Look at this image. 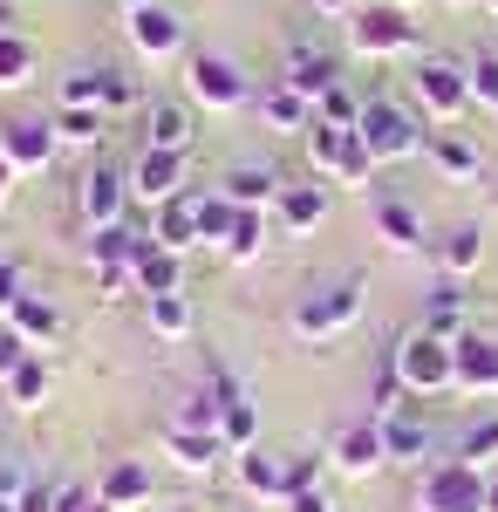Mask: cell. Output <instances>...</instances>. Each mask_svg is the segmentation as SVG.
Here are the masks:
<instances>
[{
    "instance_id": "obj_1",
    "label": "cell",
    "mask_w": 498,
    "mask_h": 512,
    "mask_svg": "<svg viewBox=\"0 0 498 512\" xmlns=\"http://www.w3.org/2000/svg\"><path fill=\"white\" fill-rule=\"evenodd\" d=\"M389 369H396L403 396H444V390H458V342H444V335L417 328V335L396 342Z\"/></svg>"
},
{
    "instance_id": "obj_2",
    "label": "cell",
    "mask_w": 498,
    "mask_h": 512,
    "mask_svg": "<svg viewBox=\"0 0 498 512\" xmlns=\"http://www.w3.org/2000/svg\"><path fill=\"white\" fill-rule=\"evenodd\" d=\"M355 137H362V151L376 158V171L383 164H403V158H423V144H430V130H423L403 103H362V123H355Z\"/></svg>"
},
{
    "instance_id": "obj_3",
    "label": "cell",
    "mask_w": 498,
    "mask_h": 512,
    "mask_svg": "<svg viewBox=\"0 0 498 512\" xmlns=\"http://www.w3.org/2000/svg\"><path fill=\"white\" fill-rule=\"evenodd\" d=\"M423 512H492V472L464 465V458H437L417 485Z\"/></svg>"
},
{
    "instance_id": "obj_4",
    "label": "cell",
    "mask_w": 498,
    "mask_h": 512,
    "mask_svg": "<svg viewBox=\"0 0 498 512\" xmlns=\"http://www.w3.org/2000/svg\"><path fill=\"white\" fill-rule=\"evenodd\" d=\"M355 315H362V274L328 280V287H307L294 301V335L301 342H328V335L355 328Z\"/></svg>"
},
{
    "instance_id": "obj_5",
    "label": "cell",
    "mask_w": 498,
    "mask_h": 512,
    "mask_svg": "<svg viewBox=\"0 0 498 512\" xmlns=\"http://www.w3.org/2000/svg\"><path fill=\"white\" fill-rule=\"evenodd\" d=\"M348 48L355 55H369V62H389V55H417V21H410V7H355L348 14Z\"/></svg>"
},
{
    "instance_id": "obj_6",
    "label": "cell",
    "mask_w": 498,
    "mask_h": 512,
    "mask_svg": "<svg viewBox=\"0 0 498 512\" xmlns=\"http://www.w3.org/2000/svg\"><path fill=\"white\" fill-rule=\"evenodd\" d=\"M239 485H246V499H267V506H287V499H301L314 492V458H267V451H239Z\"/></svg>"
},
{
    "instance_id": "obj_7",
    "label": "cell",
    "mask_w": 498,
    "mask_h": 512,
    "mask_svg": "<svg viewBox=\"0 0 498 512\" xmlns=\"http://www.w3.org/2000/svg\"><path fill=\"white\" fill-rule=\"evenodd\" d=\"M307 158L321 178H335V185H369L376 178V158L362 151V137L355 130H335V123H307Z\"/></svg>"
},
{
    "instance_id": "obj_8",
    "label": "cell",
    "mask_w": 498,
    "mask_h": 512,
    "mask_svg": "<svg viewBox=\"0 0 498 512\" xmlns=\"http://www.w3.org/2000/svg\"><path fill=\"white\" fill-rule=\"evenodd\" d=\"M410 82H417V103L437 123H458L464 110H471V69H464V62H451V55H423Z\"/></svg>"
},
{
    "instance_id": "obj_9",
    "label": "cell",
    "mask_w": 498,
    "mask_h": 512,
    "mask_svg": "<svg viewBox=\"0 0 498 512\" xmlns=\"http://www.w3.org/2000/svg\"><path fill=\"white\" fill-rule=\"evenodd\" d=\"M185 89H192V103H205V110H239V103H253L246 69H239L232 55H212V48L185 62Z\"/></svg>"
},
{
    "instance_id": "obj_10",
    "label": "cell",
    "mask_w": 498,
    "mask_h": 512,
    "mask_svg": "<svg viewBox=\"0 0 498 512\" xmlns=\"http://www.w3.org/2000/svg\"><path fill=\"white\" fill-rule=\"evenodd\" d=\"M55 123H41V117H14V123H0V164L14 171V178H35V171H48L55 164Z\"/></svg>"
},
{
    "instance_id": "obj_11",
    "label": "cell",
    "mask_w": 498,
    "mask_h": 512,
    "mask_svg": "<svg viewBox=\"0 0 498 512\" xmlns=\"http://www.w3.org/2000/svg\"><path fill=\"white\" fill-rule=\"evenodd\" d=\"M151 246V233H137V226H103V233H89V267L103 274V287H130L137 274V253Z\"/></svg>"
},
{
    "instance_id": "obj_12",
    "label": "cell",
    "mask_w": 498,
    "mask_h": 512,
    "mask_svg": "<svg viewBox=\"0 0 498 512\" xmlns=\"http://www.w3.org/2000/svg\"><path fill=\"white\" fill-rule=\"evenodd\" d=\"M123 198H130V178H116L110 164H89L76 185V212L89 233H103V226H116L123 219Z\"/></svg>"
},
{
    "instance_id": "obj_13",
    "label": "cell",
    "mask_w": 498,
    "mask_h": 512,
    "mask_svg": "<svg viewBox=\"0 0 498 512\" xmlns=\"http://www.w3.org/2000/svg\"><path fill=\"white\" fill-rule=\"evenodd\" d=\"M62 103H76V110H130L137 103V82L123 76V69H76V76L62 82Z\"/></svg>"
},
{
    "instance_id": "obj_14",
    "label": "cell",
    "mask_w": 498,
    "mask_h": 512,
    "mask_svg": "<svg viewBox=\"0 0 498 512\" xmlns=\"http://www.w3.org/2000/svg\"><path fill=\"white\" fill-rule=\"evenodd\" d=\"M383 424V465H423L430 458V444H437V424L423 417V410H389V417H376Z\"/></svg>"
},
{
    "instance_id": "obj_15",
    "label": "cell",
    "mask_w": 498,
    "mask_h": 512,
    "mask_svg": "<svg viewBox=\"0 0 498 512\" xmlns=\"http://www.w3.org/2000/svg\"><path fill=\"white\" fill-rule=\"evenodd\" d=\"M130 41H137L144 62H171V55H185V21H178L164 0H151V7L130 14Z\"/></svg>"
},
{
    "instance_id": "obj_16",
    "label": "cell",
    "mask_w": 498,
    "mask_h": 512,
    "mask_svg": "<svg viewBox=\"0 0 498 512\" xmlns=\"http://www.w3.org/2000/svg\"><path fill=\"white\" fill-rule=\"evenodd\" d=\"M280 82L301 89L307 103H321L328 89H342V62H335L328 48H314V41H294V48H287V76Z\"/></svg>"
},
{
    "instance_id": "obj_17",
    "label": "cell",
    "mask_w": 498,
    "mask_h": 512,
    "mask_svg": "<svg viewBox=\"0 0 498 512\" xmlns=\"http://www.w3.org/2000/svg\"><path fill=\"white\" fill-rule=\"evenodd\" d=\"M130 192L157 212L164 198L185 192V158H178V151H151V144H144V158H137V171H130Z\"/></svg>"
},
{
    "instance_id": "obj_18",
    "label": "cell",
    "mask_w": 498,
    "mask_h": 512,
    "mask_svg": "<svg viewBox=\"0 0 498 512\" xmlns=\"http://www.w3.org/2000/svg\"><path fill=\"white\" fill-rule=\"evenodd\" d=\"M369 212H376V233H383L396 253H423V246H430V233H423V219H417V205H410V198L376 192V198H369Z\"/></svg>"
},
{
    "instance_id": "obj_19",
    "label": "cell",
    "mask_w": 498,
    "mask_h": 512,
    "mask_svg": "<svg viewBox=\"0 0 498 512\" xmlns=\"http://www.w3.org/2000/svg\"><path fill=\"white\" fill-rule=\"evenodd\" d=\"M144 233L157 239V246H171V253H192L198 246V192H178V198H164L151 212V226Z\"/></svg>"
},
{
    "instance_id": "obj_20",
    "label": "cell",
    "mask_w": 498,
    "mask_h": 512,
    "mask_svg": "<svg viewBox=\"0 0 498 512\" xmlns=\"http://www.w3.org/2000/svg\"><path fill=\"white\" fill-rule=\"evenodd\" d=\"M458 396H478V403L498 396V342H478V335L458 342Z\"/></svg>"
},
{
    "instance_id": "obj_21",
    "label": "cell",
    "mask_w": 498,
    "mask_h": 512,
    "mask_svg": "<svg viewBox=\"0 0 498 512\" xmlns=\"http://www.w3.org/2000/svg\"><path fill=\"white\" fill-rule=\"evenodd\" d=\"M328 185H280V198H273V212H280V226L301 239V233H314L321 219H328Z\"/></svg>"
},
{
    "instance_id": "obj_22",
    "label": "cell",
    "mask_w": 498,
    "mask_h": 512,
    "mask_svg": "<svg viewBox=\"0 0 498 512\" xmlns=\"http://www.w3.org/2000/svg\"><path fill=\"white\" fill-rule=\"evenodd\" d=\"M164 451H171V465H185V472H212L219 458H232L219 431H185V424H164Z\"/></svg>"
},
{
    "instance_id": "obj_23",
    "label": "cell",
    "mask_w": 498,
    "mask_h": 512,
    "mask_svg": "<svg viewBox=\"0 0 498 512\" xmlns=\"http://www.w3.org/2000/svg\"><path fill=\"white\" fill-rule=\"evenodd\" d=\"M335 465H342L348 478H369L376 465H383V424H376V417L348 424V431L335 437Z\"/></svg>"
},
{
    "instance_id": "obj_24",
    "label": "cell",
    "mask_w": 498,
    "mask_h": 512,
    "mask_svg": "<svg viewBox=\"0 0 498 512\" xmlns=\"http://www.w3.org/2000/svg\"><path fill=\"white\" fill-rule=\"evenodd\" d=\"M178 260H185V253H171V246H144V253H137V274H130V287H137V294H144V301H151V294H185V267H178Z\"/></svg>"
},
{
    "instance_id": "obj_25",
    "label": "cell",
    "mask_w": 498,
    "mask_h": 512,
    "mask_svg": "<svg viewBox=\"0 0 498 512\" xmlns=\"http://www.w3.org/2000/svg\"><path fill=\"white\" fill-rule=\"evenodd\" d=\"M157 485H151V465H137V458H116L110 472H103V485H96V499L116 512H137L144 499H151Z\"/></svg>"
},
{
    "instance_id": "obj_26",
    "label": "cell",
    "mask_w": 498,
    "mask_h": 512,
    "mask_svg": "<svg viewBox=\"0 0 498 512\" xmlns=\"http://www.w3.org/2000/svg\"><path fill=\"white\" fill-rule=\"evenodd\" d=\"M7 328H14L28 349H48V342L62 335V315H55V301H41V294H21V301L7 308Z\"/></svg>"
},
{
    "instance_id": "obj_27",
    "label": "cell",
    "mask_w": 498,
    "mask_h": 512,
    "mask_svg": "<svg viewBox=\"0 0 498 512\" xmlns=\"http://www.w3.org/2000/svg\"><path fill=\"white\" fill-rule=\"evenodd\" d=\"M219 192H226L239 212H267L273 198H280V178H273V171H260V164H232L226 178H219Z\"/></svg>"
},
{
    "instance_id": "obj_28",
    "label": "cell",
    "mask_w": 498,
    "mask_h": 512,
    "mask_svg": "<svg viewBox=\"0 0 498 512\" xmlns=\"http://www.w3.org/2000/svg\"><path fill=\"white\" fill-rule=\"evenodd\" d=\"M437 267H444V280H464L485 267V226H451V233L437 239Z\"/></svg>"
},
{
    "instance_id": "obj_29",
    "label": "cell",
    "mask_w": 498,
    "mask_h": 512,
    "mask_svg": "<svg viewBox=\"0 0 498 512\" xmlns=\"http://www.w3.org/2000/svg\"><path fill=\"white\" fill-rule=\"evenodd\" d=\"M144 137H151V151H178V158H185V151H192V110H185V103H151V117H144Z\"/></svg>"
},
{
    "instance_id": "obj_30",
    "label": "cell",
    "mask_w": 498,
    "mask_h": 512,
    "mask_svg": "<svg viewBox=\"0 0 498 512\" xmlns=\"http://www.w3.org/2000/svg\"><path fill=\"white\" fill-rule=\"evenodd\" d=\"M260 117H267V130H301L307 137V123H314V103H307L301 89H287V82H273V89H260Z\"/></svg>"
},
{
    "instance_id": "obj_31",
    "label": "cell",
    "mask_w": 498,
    "mask_h": 512,
    "mask_svg": "<svg viewBox=\"0 0 498 512\" xmlns=\"http://www.w3.org/2000/svg\"><path fill=\"white\" fill-rule=\"evenodd\" d=\"M423 158L437 164L444 178H478V171H485V158H478V144H464L458 130H437V137L423 144Z\"/></svg>"
},
{
    "instance_id": "obj_32",
    "label": "cell",
    "mask_w": 498,
    "mask_h": 512,
    "mask_svg": "<svg viewBox=\"0 0 498 512\" xmlns=\"http://www.w3.org/2000/svg\"><path fill=\"white\" fill-rule=\"evenodd\" d=\"M423 328L444 335V342H464V287L458 280H437V294H430V308H423Z\"/></svg>"
},
{
    "instance_id": "obj_33",
    "label": "cell",
    "mask_w": 498,
    "mask_h": 512,
    "mask_svg": "<svg viewBox=\"0 0 498 512\" xmlns=\"http://www.w3.org/2000/svg\"><path fill=\"white\" fill-rule=\"evenodd\" d=\"M0 390H7V403H14V410H41V403H48V390H55V376H48V362H41V355H28V362H21Z\"/></svg>"
},
{
    "instance_id": "obj_34",
    "label": "cell",
    "mask_w": 498,
    "mask_h": 512,
    "mask_svg": "<svg viewBox=\"0 0 498 512\" xmlns=\"http://www.w3.org/2000/svg\"><path fill=\"white\" fill-rule=\"evenodd\" d=\"M144 321H151L164 342H185V335H192V301H185V294H151V301H144Z\"/></svg>"
},
{
    "instance_id": "obj_35",
    "label": "cell",
    "mask_w": 498,
    "mask_h": 512,
    "mask_svg": "<svg viewBox=\"0 0 498 512\" xmlns=\"http://www.w3.org/2000/svg\"><path fill=\"white\" fill-rule=\"evenodd\" d=\"M55 144H96V137H103V130H110V117H103V110H76V103H62V110H55Z\"/></svg>"
},
{
    "instance_id": "obj_36",
    "label": "cell",
    "mask_w": 498,
    "mask_h": 512,
    "mask_svg": "<svg viewBox=\"0 0 498 512\" xmlns=\"http://www.w3.org/2000/svg\"><path fill=\"white\" fill-rule=\"evenodd\" d=\"M232 219H239V205L226 192H198V246H226Z\"/></svg>"
},
{
    "instance_id": "obj_37",
    "label": "cell",
    "mask_w": 498,
    "mask_h": 512,
    "mask_svg": "<svg viewBox=\"0 0 498 512\" xmlns=\"http://www.w3.org/2000/svg\"><path fill=\"white\" fill-rule=\"evenodd\" d=\"M219 437H226L232 458H239V451H260V410H253L246 396H232V403H226V424H219Z\"/></svg>"
},
{
    "instance_id": "obj_38",
    "label": "cell",
    "mask_w": 498,
    "mask_h": 512,
    "mask_svg": "<svg viewBox=\"0 0 498 512\" xmlns=\"http://www.w3.org/2000/svg\"><path fill=\"white\" fill-rule=\"evenodd\" d=\"M35 76V41L28 35H0V89H21Z\"/></svg>"
},
{
    "instance_id": "obj_39",
    "label": "cell",
    "mask_w": 498,
    "mask_h": 512,
    "mask_svg": "<svg viewBox=\"0 0 498 512\" xmlns=\"http://www.w3.org/2000/svg\"><path fill=\"white\" fill-rule=\"evenodd\" d=\"M226 403H232V390H212V396H185V410H178L171 424H185V431H219V424H226Z\"/></svg>"
},
{
    "instance_id": "obj_40",
    "label": "cell",
    "mask_w": 498,
    "mask_h": 512,
    "mask_svg": "<svg viewBox=\"0 0 498 512\" xmlns=\"http://www.w3.org/2000/svg\"><path fill=\"white\" fill-rule=\"evenodd\" d=\"M260 246H267V212H239L232 239H226V260H260Z\"/></svg>"
},
{
    "instance_id": "obj_41",
    "label": "cell",
    "mask_w": 498,
    "mask_h": 512,
    "mask_svg": "<svg viewBox=\"0 0 498 512\" xmlns=\"http://www.w3.org/2000/svg\"><path fill=\"white\" fill-rule=\"evenodd\" d=\"M458 458H464V465H478V472L492 465V458H498V417H478V424L458 437Z\"/></svg>"
},
{
    "instance_id": "obj_42",
    "label": "cell",
    "mask_w": 498,
    "mask_h": 512,
    "mask_svg": "<svg viewBox=\"0 0 498 512\" xmlns=\"http://www.w3.org/2000/svg\"><path fill=\"white\" fill-rule=\"evenodd\" d=\"M314 123H335V130H355V123H362V103L348 96V82H342V89H328V96L314 103Z\"/></svg>"
},
{
    "instance_id": "obj_43",
    "label": "cell",
    "mask_w": 498,
    "mask_h": 512,
    "mask_svg": "<svg viewBox=\"0 0 498 512\" xmlns=\"http://www.w3.org/2000/svg\"><path fill=\"white\" fill-rule=\"evenodd\" d=\"M464 69H471V103L478 110H498V55H471Z\"/></svg>"
},
{
    "instance_id": "obj_44",
    "label": "cell",
    "mask_w": 498,
    "mask_h": 512,
    "mask_svg": "<svg viewBox=\"0 0 498 512\" xmlns=\"http://www.w3.org/2000/svg\"><path fill=\"white\" fill-rule=\"evenodd\" d=\"M28 355H41V349H28V342H21V335H14V328L0 321V383H7V376H14V369H21Z\"/></svg>"
},
{
    "instance_id": "obj_45",
    "label": "cell",
    "mask_w": 498,
    "mask_h": 512,
    "mask_svg": "<svg viewBox=\"0 0 498 512\" xmlns=\"http://www.w3.org/2000/svg\"><path fill=\"white\" fill-rule=\"evenodd\" d=\"M21 294H28V280H21V267H7V260H0V321H7V308H14Z\"/></svg>"
},
{
    "instance_id": "obj_46",
    "label": "cell",
    "mask_w": 498,
    "mask_h": 512,
    "mask_svg": "<svg viewBox=\"0 0 498 512\" xmlns=\"http://www.w3.org/2000/svg\"><path fill=\"white\" fill-rule=\"evenodd\" d=\"M28 485H35V478L21 472V465H14V458H0V499H21V492H28Z\"/></svg>"
},
{
    "instance_id": "obj_47",
    "label": "cell",
    "mask_w": 498,
    "mask_h": 512,
    "mask_svg": "<svg viewBox=\"0 0 498 512\" xmlns=\"http://www.w3.org/2000/svg\"><path fill=\"white\" fill-rule=\"evenodd\" d=\"M14 512H55V485H28V492L14 499Z\"/></svg>"
},
{
    "instance_id": "obj_48",
    "label": "cell",
    "mask_w": 498,
    "mask_h": 512,
    "mask_svg": "<svg viewBox=\"0 0 498 512\" xmlns=\"http://www.w3.org/2000/svg\"><path fill=\"white\" fill-rule=\"evenodd\" d=\"M96 506V492H82V485H55V512H82Z\"/></svg>"
},
{
    "instance_id": "obj_49",
    "label": "cell",
    "mask_w": 498,
    "mask_h": 512,
    "mask_svg": "<svg viewBox=\"0 0 498 512\" xmlns=\"http://www.w3.org/2000/svg\"><path fill=\"white\" fill-rule=\"evenodd\" d=\"M280 512H335V499L328 492H301V499H287Z\"/></svg>"
},
{
    "instance_id": "obj_50",
    "label": "cell",
    "mask_w": 498,
    "mask_h": 512,
    "mask_svg": "<svg viewBox=\"0 0 498 512\" xmlns=\"http://www.w3.org/2000/svg\"><path fill=\"white\" fill-rule=\"evenodd\" d=\"M314 7H321V14H335V21H348V14H355L362 0H314Z\"/></svg>"
},
{
    "instance_id": "obj_51",
    "label": "cell",
    "mask_w": 498,
    "mask_h": 512,
    "mask_svg": "<svg viewBox=\"0 0 498 512\" xmlns=\"http://www.w3.org/2000/svg\"><path fill=\"white\" fill-rule=\"evenodd\" d=\"M7 192H14V171H7V164H0V205H7Z\"/></svg>"
},
{
    "instance_id": "obj_52",
    "label": "cell",
    "mask_w": 498,
    "mask_h": 512,
    "mask_svg": "<svg viewBox=\"0 0 498 512\" xmlns=\"http://www.w3.org/2000/svg\"><path fill=\"white\" fill-rule=\"evenodd\" d=\"M0 35H14V14H7V0H0Z\"/></svg>"
},
{
    "instance_id": "obj_53",
    "label": "cell",
    "mask_w": 498,
    "mask_h": 512,
    "mask_svg": "<svg viewBox=\"0 0 498 512\" xmlns=\"http://www.w3.org/2000/svg\"><path fill=\"white\" fill-rule=\"evenodd\" d=\"M82 512H116V506H103V499H96V506H82Z\"/></svg>"
},
{
    "instance_id": "obj_54",
    "label": "cell",
    "mask_w": 498,
    "mask_h": 512,
    "mask_svg": "<svg viewBox=\"0 0 498 512\" xmlns=\"http://www.w3.org/2000/svg\"><path fill=\"white\" fill-rule=\"evenodd\" d=\"M123 7H130V14H137V7H151V0H123Z\"/></svg>"
},
{
    "instance_id": "obj_55",
    "label": "cell",
    "mask_w": 498,
    "mask_h": 512,
    "mask_svg": "<svg viewBox=\"0 0 498 512\" xmlns=\"http://www.w3.org/2000/svg\"><path fill=\"white\" fill-rule=\"evenodd\" d=\"M492 512H498V472H492Z\"/></svg>"
},
{
    "instance_id": "obj_56",
    "label": "cell",
    "mask_w": 498,
    "mask_h": 512,
    "mask_svg": "<svg viewBox=\"0 0 498 512\" xmlns=\"http://www.w3.org/2000/svg\"><path fill=\"white\" fill-rule=\"evenodd\" d=\"M0 512H14V499H0Z\"/></svg>"
},
{
    "instance_id": "obj_57",
    "label": "cell",
    "mask_w": 498,
    "mask_h": 512,
    "mask_svg": "<svg viewBox=\"0 0 498 512\" xmlns=\"http://www.w3.org/2000/svg\"><path fill=\"white\" fill-rule=\"evenodd\" d=\"M478 7H492V14H498V0H478Z\"/></svg>"
},
{
    "instance_id": "obj_58",
    "label": "cell",
    "mask_w": 498,
    "mask_h": 512,
    "mask_svg": "<svg viewBox=\"0 0 498 512\" xmlns=\"http://www.w3.org/2000/svg\"><path fill=\"white\" fill-rule=\"evenodd\" d=\"M362 7H383V0H362Z\"/></svg>"
},
{
    "instance_id": "obj_59",
    "label": "cell",
    "mask_w": 498,
    "mask_h": 512,
    "mask_svg": "<svg viewBox=\"0 0 498 512\" xmlns=\"http://www.w3.org/2000/svg\"><path fill=\"white\" fill-rule=\"evenodd\" d=\"M396 7H417V0H396Z\"/></svg>"
},
{
    "instance_id": "obj_60",
    "label": "cell",
    "mask_w": 498,
    "mask_h": 512,
    "mask_svg": "<svg viewBox=\"0 0 498 512\" xmlns=\"http://www.w3.org/2000/svg\"><path fill=\"white\" fill-rule=\"evenodd\" d=\"M492 117H498V110H492Z\"/></svg>"
}]
</instances>
